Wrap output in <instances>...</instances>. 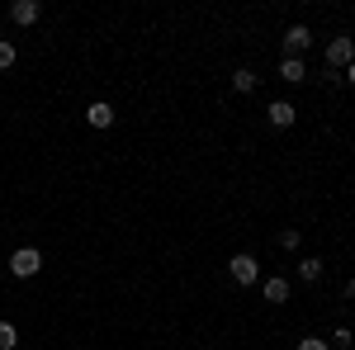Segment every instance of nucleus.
I'll use <instances>...</instances> for the list:
<instances>
[{
  "label": "nucleus",
  "mask_w": 355,
  "mask_h": 350,
  "mask_svg": "<svg viewBox=\"0 0 355 350\" xmlns=\"http://www.w3.org/2000/svg\"><path fill=\"white\" fill-rule=\"evenodd\" d=\"M43 270V256H38V246H19L15 256H10V274L15 279H33Z\"/></svg>",
  "instance_id": "f257e3e1"
},
{
  "label": "nucleus",
  "mask_w": 355,
  "mask_h": 350,
  "mask_svg": "<svg viewBox=\"0 0 355 350\" xmlns=\"http://www.w3.org/2000/svg\"><path fill=\"white\" fill-rule=\"evenodd\" d=\"M227 274H232L237 284H256V279H261V261L242 251V256H232V261H227Z\"/></svg>",
  "instance_id": "f03ea898"
},
{
  "label": "nucleus",
  "mask_w": 355,
  "mask_h": 350,
  "mask_svg": "<svg viewBox=\"0 0 355 350\" xmlns=\"http://www.w3.org/2000/svg\"><path fill=\"white\" fill-rule=\"evenodd\" d=\"M308 43H313V33H308V24H289V28H284V57H294V62H303V53H308Z\"/></svg>",
  "instance_id": "7ed1b4c3"
},
{
  "label": "nucleus",
  "mask_w": 355,
  "mask_h": 350,
  "mask_svg": "<svg viewBox=\"0 0 355 350\" xmlns=\"http://www.w3.org/2000/svg\"><path fill=\"white\" fill-rule=\"evenodd\" d=\"M355 62V38H346V33H336L327 43V67H351Z\"/></svg>",
  "instance_id": "20e7f679"
},
{
  "label": "nucleus",
  "mask_w": 355,
  "mask_h": 350,
  "mask_svg": "<svg viewBox=\"0 0 355 350\" xmlns=\"http://www.w3.org/2000/svg\"><path fill=\"white\" fill-rule=\"evenodd\" d=\"M266 119H270L275 128H289V123L299 119V109L289 105V100H270V105H266Z\"/></svg>",
  "instance_id": "39448f33"
},
{
  "label": "nucleus",
  "mask_w": 355,
  "mask_h": 350,
  "mask_svg": "<svg viewBox=\"0 0 355 350\" xmlns=\"http://www.w3.org/2000/svg\"><path fill=\"white\" fill-rule=\"evenodd\" d=\"M38 15H43L38 0H15V5H10V19H15V24H38Z\"/></svg>",
  "instance_id": "423d86ee"
},
{
  "label": "nucleus",
  "mask_w": 355,
  "mask_h": 350,
  "mask_svg": "<svg viewBox=\"0 0 355 350\" xmlns=\"http://www.w3.org/2000/svg\"><path fill=\"white\" fill-rule=\"evenodd\" d=\"M85 119H90V128H114V105L95 100V105L85 109Z\"/></svg>",
  "instance_id": "0eeeda50"
},
{
  "label": "nucleus",
  "mask_w": 355,
  "mask_h": 350,
  "mask_svg": "<svg viewBox=\"0 0 355 350\" xmlns=\"http://www.w3.org/2000/svg\"><path fill=\"white\" fill-rule=\"evenodd\" d=\"M266 298H270V303H289V279L270 274V279H266Z\"/></svg>",
  "instance_id": "6e6552de"
},
{
  "label": "nucleus",
  "mask_w": 355,
  "mask_h": 350,
  "mask_svg": "<svg viewBox=\"0 0 355 350\" xmlns=\"http://www.w3.org/2000/svg\"><path fill=\"white\" fill-rule=\"evenodd\" d=\"M299 279H303V284H318V279H322V261H318V256L299 261Z\"/></svg>",
  "instance_id": "1a4fd4ad"
},
{
  "label": "nucleus",
  "mask_w": 355,
  "mask_h": 350,
  "mask_svg": "<svg viewBox=\"0 0 355 350\" xmlns=\"http://www.w3.org/2000/svg\"><path fill=\"white\" fill-rule=\"evenodd\" d=\"M232 90H237V95H251V90H256V71H232Z\"/></svg>",
  "instance_id": "9d476101"
},
{
  "label": "nucleus",
  "mask_w": 355,
  "mask_h": 350,
  "mask_svg": "<svg viewBox=\"0 0 355 350\" xmlns=\"http://www.w3.org/2000/svg\"><path fill=\"white\" fill-rule=\"evenodd\" d=\"M279 76H284V81H294V85H299L303 76H308V71H303V62H294V57H284V62H279Z\"/></svg>",
  "instance_id": "9b49d317"
},
{
  "label": "nucleus",
  "mask_w": 355,
  "mask_h": 350,
  "mask_svg": "<svg viewBox=\"0 0 355 350\" xmlns=\"http://www.w3.org/2000/svg\"><path fill=\"white\" fill-rule=\"evenodd\" d=\"M15 346H19V331H15V322L0 317V350H15Z\"/></svg>",
  "instance_id": "f8f14e48"
},
{
  "label": "nucleus",
  "mask_w": 355,
  "mask_h": 350,
  "mask_svg": "<svg viewBox=\"0 0 355 350\" xmlns=\"http://www.w3.org/2000/svg\"><path fill=\"white\" fill-rule=\"evenodd\" d=\"M351 341H355L351 331H346V326H336V331H331V336H327V350H346V346H351Z\"/></svg>",
  "instance_id": "ddd939ff"
},
{
  "label": "nucleus",
  "mask_w": 355,
  "mask_h": 350,
  "mask_svg": "<svg viewBox=\"0 0 355 350\" xmlns=\"http://www.w3.org/2000/svg\"><path fill=\"white\" fill-rule=\"evenodd\" d=\"M10 67H15V43L0 38V71H10Z\"/></svg>",
  "instance_id": "4468645a"
},
{
  "label": "nucleus",
  "mask_w": 355,
  "mask_h": 350,
  "mask_svg": "<svg viewBox=\"0 0 355 350\" xmlns=\"http://www.w3.org/2000/svg\"><path fill=\"white\" fill-rule=\"evenodd\" d=\"M279 246H284V251H299V232H294V227H284V232H279Z\"/></svg>",
  "instance_id": "2eb2a0df"
},
{
  "label": "nucleus",
  "mask_w": 355,
  "mask_h": 350,
  "mask_svg": "<svg viewBox=\"0 0 355 350\" xmlns=\"http://www.w3.org/2000/svg\"><path fill=\"white\" fill-rule=\"evenodd\" d=\"M299 350H327V341H318V336H303Z\"/></svg>",
  "instance_id": "dca6fc26"
},
{
  "label": "nucleus",
  "mask_w": 355,
  "mask_h": 350,
  "mask_svg": "<svg viewBox=\"0 0 355 350\" xmlns=\"http://www.w3.org/2000/svg\"><path fill=\"white\" fill-rule=\"evenodd\" d=\"M346 81H351V85H355V62H351V67H346Z\"/></svg>",
  "instance_id": "f3484780"
},
{
  "label": "nucleus",
  "mask_w": 355,
  "mask_h": 350,
  "mask_svg": "<svg viewBox=\"0 0 355 350\" xmlns=\"http://www.w3.org/2000/svg\"><path fill=\"white\" fill-rule=\"evenodd\" d=\"M346 298H355V279H351V284H346Z\"/></svg>",
  "instance_id": "a211bd4d"
}]
</instances>
